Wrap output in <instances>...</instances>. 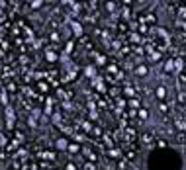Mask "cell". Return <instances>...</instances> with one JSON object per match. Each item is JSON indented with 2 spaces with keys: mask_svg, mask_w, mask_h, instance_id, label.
<instances>
[{
  "mask_svg": "<svg viewBox=\"0 0 186 170\" xmlns=\"http://www.w3.org/2000/svg\"><path fill=\"white\" fill-rule=\"evenodd\" d=\"M135 72H137V74H139V76H145V74H147V66L139 65V66H137V69H135Z\"/></svg>",
  "mask_w": 186,
  "mask_h": 170,
  "instance_id": "obj_1",
  "label": "cell"
},
{
  "mask_svg": "<svg viewBox=\"0 0 186 170\" xmlns=\"http://www.w3.org/2000/svg\"><path fill=\"white\" fill-rule=\"evenodd\" d=\"M165 96H167V90L161 86V88H157V98L159 100H165Z\"/></svg>",
  "mask_w": 186,
  "mask_h": 170,
  "instance_id": "obj_2",
  "label": "cell"
},
{
  "mask_svg": "<svg viewBox=\"0 0 186 170\" xmlns=\"http://www.w3.org/2000/svg\"><path fill=\"white\" fill-rule=\"evenodd\" d=\"M84 170H96V164L94 162H86L84 164Z\"/></svg>",
  "mask_w": 186,
  "mask_h": 170,
  "instance_id": "obj_3",
  "label": "cell"
},
{
  "mask_svg": "<svg viewBox=\"0 0 186 170\" xmlns=\"http://www.w3.org/2000/svg\"><path fill=\"white\" fill-rule=\"evenodd\" d=\"M173 63H174V61H167V65H165V71H168V72H170V71H173Z\"/></svg>",
  "mask_w": 186,
  "mask_h": 170,
  "instance_id": "obj_4",
  "label": "cell"
},
{
  "mask_svg": "<svg viewBox=\"0 0 186 170\" xmlns=\"http://www.w3.org/2000/svg\"><path fill=\"white\" fill-rule=\"evenodd\" d=\"M133 158H135V153H133V150H129L128 155H125V160H133Z\"/></svg>",
  "mask_w": 186,
  "mask_h": 170,
  "instance_id": "obj_5",
  "label": "cell"
},
{
  "mask_svg": "<svg viewBox=\"0 0 186 170\" xmlns=\"http://www.w3.org/2000/svg\"><path fill=\"white\" fill-rule=\"evenodd\" d=\"M125 166H128V162H125V160H120V162H118V170H123Z\"/></svg>",
  "mask_w": 186,
  "mask_h": 170,
  "instance_id": "obj_6",
  "label": "cell"
},
{
  "mask_svg": "<svg viewBox=\"0 0 186 170\" xmlns=\"http://www.w3.org/2000/svg\"><path fill=\"white\" fill-rule=\"evenodd\" d=\"M176 127H178V129H186V121H176Z\"/></svg>",
  "mask_w": 186,
  "mask_h": 170,
  "instance_id": "obj_7",
  "label": "cell"
},
{
  "mask_svg": "<svg viewBox=\"0 0 186 170\" xmlns=\"http://www.w3.org/2000/svg\"><path fill=\"white\" fill-rule=\"evenodd\" d=\"M69 150H71V153H77V150H78V145H75V143L69 145Z\"/></svg>",
  "mask_w": 186,
  "mask_h": 170,
  "instance_id": "obj_8",
  "label": "cell"
},
{
  "mask_svg": "<svg viewBox=\"0 0 186 170\" xmlns=\"http://www.w3.org/2000/svg\"><path fill=\"white\" fill-rule=\"evenodd\" d=\"M145 22H153V24H155V16H153V14H147V18H145Z\"/></svg>",
  "mask_w": 186,
  "mask_h": 170,
  "instance_id": "obj_9",
  "label": "cell"
},
{
  "mask_svg": "<svg viewBox=\"0 0 186 170\" xmlns=\"http://www.w3.org/2000/svg\"><path fill=\"white\" fill-rule=\"evenodd\" d=\"M139 118L145 119V118H147V111H145V110H139Z\"/></svg>",
  "mask_w": 186,
  "mask_h": 170,
  "instance_id": "obj_10",
  "label": "cell"
},
{
  "mask_svg": "<svg viewBox=\"0 0 186 170\" xmlns=\"http://www.w3.org/2000/svg\"><path fill=\"white\" fill-rule=\"evenodd\" d=\"M161 111H163V113H167V111H168V106H167V104H161Z\"/></svg>",
  "mask_w": 186,
  "mask_h": 170,
  "instance_id": "obj_11",
  "label": "cell"
},
{
  "mask_svg": "<svg viewBox=\"0 0 186 170\" xmlns=\"http://www.w3.org/2000/svg\"><path fill=\"white\" fill-rule=\"evenodd\" d=\"M178 16H180V18H186V8H182V10H180Z\"/></svg>",
  "mask_w": 186,
  "mask_h": 170,
  "instance_id": "obj_12",
  "label": "cell"
},
{
  "mask_svg": "<svg viewBox=\"0 0 186 170\" xmlns=\"http://www.w3.org/2000/svg\"><path fill=\"white\" fill-rule=\"evenodd\" d=\"M143 141L145 143H151V135H143Z\"/></svg>",
  "mask_w": 186,
  "mask_h": 170,
  "instance_id": "obj_13",
  "label": "cell"
},
{
  "mask_svg": "<svg viewBox=\"0 0 186 170\" xmlns=\"http://www.w3.org/2000/svg\"><path fill=\"white\" fill-rule=\"evenodd\" d=\"M67 170H77V166H75V164L71 162V164H67Z\"/></svg>",
  "mask_w": 186,
  "mask_h": 170,
  "instance_id": "obj_14",
  "label": "cell"
},
{
  "mask_svg": "<svg viewBox=\"0 0 186 170\" xmlns=\"http://www.w3.org/2000/svg\"><path fill=\"white\" fill-rule=\"evenodd\" d=\"M178 143H186V137H184V135H178Z\"/></svg>",
  "mask_w": 186,
  "mask_h": 170,
  "instance_id": "obj_15",
  "label": "cell"
},
{
  "mask_svg": "<svg viewBox=\"0 0 186 170\" xmlns=\"http://www.w3.org/2000/svg\"><path fill=\"white\" fill-rule=\"evenodd\" d=\"M178 102H186V96H184V94H180V96H178Z\"/></svg>",
  "mask_w": 186,
  "mask_h": 170,
  "instance_id": "obj_16",
  "label": "cell"
},
{
  "mask_svg": "<svg viewBox=\"0 0 186 170\" xmlns=\"http://www.w3.org/2000/svg\"><path fill=\"white\" fill-rule=\"evenodd\" d=\"M180 82H186V74H180Z\"/></svg>",
  "mask_w": 186,
  "mask_h": 170,
  "instance_id": "obj_17",
  "label": "cell"
},
{
  "mask_svg": "<svg viewBox=\"0 0 186 170\" xmlns=\"http://www.w3.org/2000/svg\"><path fill=\"white\" fill-rule=\"evenodd\" d=\"M123 4H125V6H129V4H131V0H123Z\"/></svg>",
  "mask_w": 186,
  "mask_h": 170,
  "instance_id": "obj_18",
  "label": "cell"
},
{
  "mask_svg": "<svg viewBox=\"0 0 186 170\" xmlns=\"http://www.w3.org/2000/svg\"><path fill=\"white\" fill-rule=\"evenodd\" d=\"M184 150H186V143H184Z\"/></svg>",
  "mask_w": 186,
  "mask_h": 170,
  "instance_id": "obj_19",
  "label": "cell"
}]
</instances>
